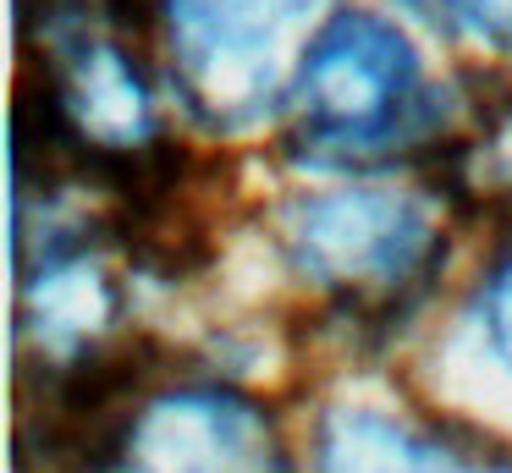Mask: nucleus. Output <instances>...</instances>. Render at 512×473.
Instances as JSON below:
<instances>
[{
  "label": "nucleus",
  "instance_id": "nucleus-1",
  "mask_svg": "<svg viewBox=\"0 0 512 473\" xmlns=\"http://www.w3.org/2000/svg\"><path fill=\"white\" fill-rule=\"evenodd\" d=\"M331 0H160L177 88L210 127L265 116L325 33Z\"/></svg>",
  "mask_w": 512,
  "mask_h": 473
},
{
  "label": "nucleus",
  "instance_id": "nucleus-2",
  "mask_svg": "<svg viewBox=\"0 0 512 473\" xmlns=\"http://www.w3.org/2000/svg\"><path fill=\"white\" fill-rule=\"evenodd\" d=\"M281 248L303 281L353 297V308L391 314L446 259L435 209L397 187H342L287 204Z\"/></svg>",
  "mask_w": 512,
  "mask_h": 473
},
{
  "label": "nucleus",
  "instance_id": "nucleus-3",
  "mask_svg": "<svg viewBox=\"0 0 512 473\" xmlns=\"http://www.w3.org/2000/svg\"><path fill=\"white\" fill-rule=\"evenodd\" d=\"M419 61L391 22L342 11L325 22L292 83V143L320 160L369 154L391 143L419 105Z\"/></svg>",
  "mask_w": 512,
  "mask_h": 473
},
{
  "label": "nucleus",
  "instance_id": "nucleus-4",
  "mask_svg": "<svg viewBox=\"0 0 512 473\" xmlns=\"http://www.w3.org/2000/svg\"><path fill=\"white\" fill-rule=\"evenodd\" d=\"M116 473H281L270 418L232 391L149 396Z\"/></svg>",
  "mask_w": 512,
  "mask_h": 473
},
{
  "label": "nucleus",
  "instance_id": "nucleus-5",
  "mask_svg": "<svg viewBox=\"0 0 512 473\" xmlns=\"http://www.w3.org/2000/svg\"><path fill=\"white\" fill-rule=\"evenodd\" d=\"M314 473H512V462L380 407H331L314 429Z\"/></svg>",
  "mask_w": 512,
  "mask_h": 473
},
{
  "label": "nucleus",
  "instance_id": "nucleus-6",
  "mask_svg": "<svg viewBox=\"0 0 512 473\" xmlns=\"http://www.w3.org/2000/svg\"><path fill=\"white\" fill-rule=\"evenodd\" d=\"M413 6L474 44H490V50L512 44V0H413Z\"/></svg>",
  "mask_w": 512,
  "mask_h": 473
},
{
  "label": "nucleus",
  "instance_id": "nucleus-7",
  "mask_svg": "<svg viewBox=\"0 0 512 473\" xmlns=\"http://www.w3.org/2000/svg\"><path fill=\"white\" fill-rule=\"evenodd\" d=\"M485 330L512 369V259L496 270V281H490V292H485Z\"/></svg>",
  "mask_w": 512,
  "mask_h": 473
}]
</instances>
